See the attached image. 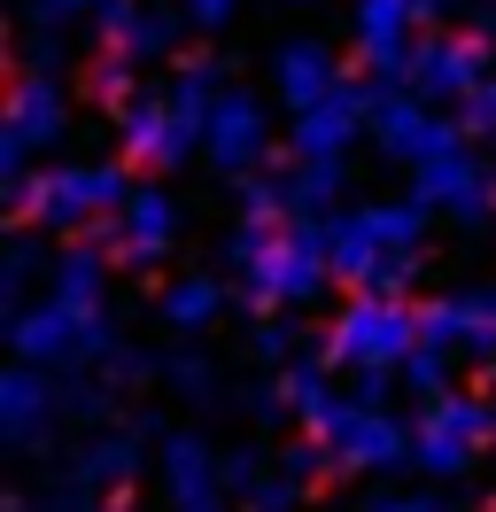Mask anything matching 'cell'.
<instances>
[{"label":"cell","mask_w":496,"mask_h":512,"mask_svg":"<svg viewBox=\"0 0 496 512\" xmlns=\"http://www.w3.org/2000/svg\"><path fill=\"white\" fill-rule=\"evenodd\" d=\"M365 512H442V505H434V497H372Z\"/></svg>","instance_id":"cell-40"},{"label":"cell","mask_w":496,"mask_h":512,"mask_svg":"<svg viewBox=\"0 0 496 512\" xmlns=\"http://www.w3.org/2000/svg\"><path fill=\"white\" fill-rule=\"evenodd\" d=\"M279 466H287V474L295 481H326V466H334V450L318 443V435H310V443H295L287 450V458H279Z\"/></svg>","instance_id":"cell-36"},{"label":"cell","mask_w":496,"mask_h":512,"mask_svg":"<svg viewBox=\"0 0 496 512\" xmlns=\"http://www.w3.org/2000/svg\"><path fill=\"white\" fill-rule=\"evenodd\" d=\"M62 125H70V109H62V78L55 70H16V86H8V132H0V171L8 179H24L31 156L39 148H55Z\"/></svg>","instance_id":"cell-8"},{"label":"cell","mask_w":496,"mask_h":512,"mask_svg":"<svg viewBox=\"0 0 496 512\" xmlns=\"http://www.w3.org/2000/svg\"><path fill=\"white\" fill-rule=\"evenodd\" d=\"M202 156L225 171V179H248V171H264L272 156V125H264V101L241 94V86H225L210 109V132H202Z\"/></svg>","instance_id":"cell-10"},{"label":"cell","mask_w":496,"mask_h":512,"mask_svg":"<svg viewBox=\"0 0 496 512\" xmlns=\"http://www.w3.org/2000/svg\"><path fill=\"white\" fill-rule=\"evenodd\" d=\"M489 443H496V404L450 388V396H434L427 412H419V427H411V466H419V474H465Z\"/></svg>","instance_id":"cell-6"},{"label":"cell","mask_w":496,"mask_h":512,"mask_svg":"<svg viewBox=\"0 0 496 512\" xmlns=\"http://www.w3.org/2000/svg\"><path fill=\"white\" fill-rule=\"evenodd\" d=\"M101 280H109V249L101 241H78L47 264V295L70 303V311H101Z\"/></svg>","instance_id":"cell-22"},{"label":"cell","mask_w":496,"mask_h":512,"mask_svg":"<svg viewBox=\"0 0 496 512\" xmlns=\"http://www.w3.org/2000/svg\"><path fill=\"white\" fill-rule=\"evenodd\" d=\"M248 419H256V427H279V419H295L287 373H279V381H256V388H248Z\"/></svg>","instance_id":"cell-34"},{"label":"cell","mask_w":496,"mask_h":512,"mask_svg":"<svg viewBox=\"0 0 496 512\" xmlns=\"http://www.w3.org/2000/svg\"><path fill=\"white\" fill-rule=\"evenodd\" d=\"M101 16V8H109V0H39V24H62V16Z\"/></svg>","instance_id":"cell-39"},{"label":"cell","mask_w":496,"mask_h":512,"mask_svg":"<svg viewBox=\"0 0 496 512\" xmlns=\"http://www.w3.org/2000/svg\"><path fill=\"white\" fill-rule=\"evenodd\" d=\"M31 272H39V241H31L24 225H16V241H8V264H0V311H8V319L24 311V288H31Z\"/></svg>","instance_id":"cell-28"},{"label":"cell","mask_w":496,"mask_h":512,"mask_svg":"<svg viewBox=\"0 0 496 512\" xmlns=\"http://www.w3.org/2000/svg\"><path fill=\"white\" fill-rule=\"evenodd\" d=\"M458 125L473 132V140H496V70H489V78H481V86L458 101Z\"/></svg>","instance_id":"cell-33"},{"label":"cell","mask_w":496,"mask_h":512,"mask_svg":"<svg viewBox=\"0 0 496 512\" xmlns=\"http://www.w3.org/2000/svg\"><path fill=\"white\" fill-rule=\"evenodd\" d=\"M303 497H310V481H295L287 466H279V474H264L256 489H248V512H295Z\"/></svg>","instance_id":"cell-31"},{"label":"cell","mask_w":496,"mask_h":512,"mask_svg":"<svg viewBox=\"0 0 496 512\" xmlns=\"http://www.w3.org/2000/svg\"><path fill=\"white\" fill-rule=\"evenodd\" d=\"M132 163H55V171H24L8 179V218L16 225H93L117 218L132 202Z\"/></svg>","instance_id":"cell-2"},{"label":"cell","mask_w":496,"mask_h":512,"mask_svg":"<svg viewBox=\"0 0 496 512\" xmlns=\"http://www.w3.org/2000/svg\"><path fill=\"white\" fill-rule=\"evenodd\" d=\"M171 39H179V16H163V8H140V0H109L101 8V47H117L132 63H163Z\"/></svg>","instance_id":"cell-20"},{"label":"cell","mask_w":496,"mask_h":512,"mask_svg":"<svg viewBox=\"0 0 496 512\" xmlns=\"http://www.w3.org/2000/svg\"><path fill=\"white\" fill-rule=\"evenodd\" d=\"M334 280V218H287L272 233V249L241 272V303L264 319V311H295Z\"/></svg>","instance_id":"cell-3"},{"label":"cell","mask_w":496,"mask_h":512,"mask_svg":"<svg viewBox=\"0 0 496 512\" xmlns=\"http://www.w3.org/2000/svg\"><path fill=\"white\" fill-rule=\"evenodd\" d=\"M489 78V32H450V39H419L411 63H403V86L427 101H465L473 86Z\"/></svg>","instance_id":"cell-9"},{"label":"cell","mask_w":496,"mask_h":512,"mask_svg":"<svg viewBox=\"0 0 496 512\" xmlns=\"http://www.w3.org/2000/svg\"><path fill=\"white\" fill-rule=\"evenodd\" d=\"M86 94L101 101L109 117H124V109L140 101V63H132V55H117V47H101V55L86 63Z\"/></svg>","instance_id":"cell-25"},{"label":"cell","mask_w":496,"mask_h":512,"mask_svg":"<svg viewBox=\"0 0 496 512\" xmlns=\"http://www.w3.org/2000/svg\"><path fill=\"white\" fill-rule=\"evenodd\" d=\"M233 194H241V218H287V179H272V171H248V179H233Z\"/></svg>","instance_id":"cell-29"},{"label":"cell","mask_w":496,"mask_h":512,"mask_svg":"<svg viewBox=\"0 0 496 512\" xmlns=\"http://www.w3.org/2000/svg\"><path fill=\"white\" fill-rule=\"evenodd\" d=\"M140 443H148V419L101 427V435L70 458V474L86 481V489H101V497H124V489H132V474H140Z\"/></svg>","instance_id":"cell-19"},{"label":"cell","mask_w":496,"mask_h":512,"mask_svg":"<svg viewBox=\"0 0 496 512\" xmlns=\"http://www.w3.org/2000/svg\"><path fill=\"white\" fill-rule=\"evenodd\" d=\"M465 125H442L427 109V94H403V86H372V140L388 163H419L434 148H450Z\"/></svg>","instance_id":"cell-11"},{"label":"cell","mask_w":496,"mask_h":512,"mask_svg":"<svg viewBox=\"0 0 496 512\" xmlns=\"http://www.w3.org/2000/svg\"><path fill=\"white\" fill-rule=\"evenodd\" d=\"M163 381L179 388V396H217V373H210V357H202V350L163 357Z\"/></svg>","instance_id":"cell-32"},{"label":"cell","mask_w":496,"mask_h":512,"mask_svg":"<svg viewBox=\"0 0 496 512\" xmlns=\"http://www.w3.org/2000/svg\"><path fill=\"white\" fill-rule=\"evenodd\" d=\"M8 350L24 365H47V373H78V365H101L117 350V326H109V311H70L47 295V303H24L8 319Z\"/></svg>","instance_id":"cell-4"},{"label":"cell","mask_w":496,"mask_h":512,"mask_svg":"<svg viewBox=\"0 0 496 512\" xmlns=\"http://www.w3.org/2000/svg\"><path fill=\"white\" fill-rule=\"evenodd\" d=\"M365 125H372V86L341 78L318 109H303V117H295V156H349Z\"/></svg>","instance_id":"cell-16"},{"label":"cell","mask_w":496,"mask_h":512,"mask_svg":"<svg viewBox=\"0 0 496 512\" xmlns=\"http://www.w3.org/2000/svg\"><path fill=\"white\" fill-rule=\"evenodd\" d=\"M272 78H279V101L303 117V109H318V101L341 86V63H334V47H318V39H287Z\"/></svg>","instance_id":"cell-21"},{"label":"cell","mask_w":496,"mask_h":512,"mask_svg":"<svg viewBox=\"0 0 496 512\" xmlns=\"http://www.w3.org/2000/svg\"><path fill=\"white\" fill-rule=\"evenodd\" d=\"M117 132H124V163H140V171H171V163H186V148H202V132L171 109V94H163V101L140 94L117 117Z\"/></svg>","instance_id":"cell-15"},{"label":"cell","mask_w":496,"mask_h":512,"mask_svg":"<svg viewBox=\"0 0 496 512\" xmlns=\"http://www.w3.org/2000/svg\"><path fill=\"white\" fill-rule=\"evenodd\" d=\"M411 194L458 225H489L496 218V163H481L473 156V132H458L450 148L411 163Z\"/></svg>","instance_id":"cell-7"},{"label":"cell","mask_w":496,"mask_h":512,"mask_svg":"<svg viewBox=\"0 0 496 512\" xmlns=\"http://www.w3.org/2000/svg\"><path fill=\"white\" fill-rule=\"evenodd\" d=\"M326 450H334V474H396L411 458V427L380 404H349V419L326 435Z\"/></svg>","instance_id":"cell-12"},{"label":"cell","mask_w":496,"mask_h":512,"mask_svg":"<svg viewBox=\"0 0 496 512\" xmlns=\"http://www.w3.org/2000/svg\"><path fill=\"white\" fill-rule=\"evenodd\" d=\"M217 311H225V280H210V272H186V280L163 288V319L179 326V334H202Z\"/></svg>","instance_id":"cell-24"},{"label":"cell","mask_w":496,"mask_h":512,"mask_svg":"<svg viewBox=\"0 0 496 512\" xmlns=\"http://www.w3.org/2000/svg\"><path fill=\"white\" fill-rule=\"evenodd\" d=\"M419 24H427V0H357V55L396 78L419 47Z\"/></svg>","instance_id":"cell-17"},{"label":"cell","mask_w":496,"mask_h":512,"mask_svg":"<svg viewBox=\"0 0 496 512\" xmlns=\"http://www.w3.org/2000/svg\"><path fill=\"white\" fill-rule=\"evenodd\" d=\"M341 171H349L341 156H295V171H287V218H334Z\"/></svg>","instance_id":"cell-23"},{"label":"cell","mask_w":496,"mask_h":512,"mask_svg":"<svg viewBox=\"0 0 496 512\" xmlns=\"http://www.w3.org/2000/svg\"><path fill=\"white\" fill-rule=\"evenodd\" d=\"M155 466H163V497H171V512H225V458H217L202 435H163V450H155Z\"/></svg>","instance_id":"cell-13"},{"label":"cell","mask_w":496,"mask_h":512,"mask_svg":"<svg viewBox=\"0 0 496 512\" xmlns=\"http://www.w3.org/2000/svg\"><path fill=\"white\" fill-rule=\"evenodd\" d=\"M179 16L194 24V32H225V24L241 16V0H179Z\"/></svg>","instance_id":"cell-37"},{"label":"cell","mask_w":496,"mask_h":512,"mask_svg":"<svg viewBox=\"0 0 496 512\" xmlns=\"http://www.w3.org/2000/svg\"><path fill=\"white\" fill-rule=\"evenodd\" d=\"M295 350H303V342H295V326H287V319H264L256 334H248V357H256L264 373H287V365H295Z\"/></svg>","instance_id":"cell-30"},{"label":"cell","mask_w":496,"mask_h":512,"mask_svg":"<svg viewBox=\"0 0 496 512\" xmlns=\"http://www.w3.org/2000/svg\"><path fill=\"white\" fill-rule=\"evenodd\" d=\"M171 241H179V202L163 187H132V202H124V249L117 264L124 272H155L163 256H171Z\"/></svg>","instance_id":"cell-18"},{"label":"cell","mask_w":496,"mask_h":512,"mask_svg":"<svg viewBox=\"0 0 496 512\" xmlns=\"http://www.w3.org/2000/svg\"><path fill=\"white\" fill-rule=\"evenodd\" d=\"M481 381H489V388H496V365H489V373H481Z\"/></svg>","instance_id":"cell-42"},{"label":"cell","mask_w":496,"mask_h":512,"mask_svg":"<svg viewBox=\"0 0 496 512\" xmlns=\"http://www.w3.org/2000/svg\"><path fill=\"white\" fill-rule=\"evenodd\" d=\"M101 381H124V388H132V381H148V357L132 350V342H117V350L101 357Z\"/></svg>","instance_id":"cell-38"},{"label":"cell","mask_w":496,"mask_h":512,"mask_svg":"<svg viewBox=\"0 0 496 512\" xmlns=\"http://www.w3.org/2000/svg\"><path fill=\"white\" fill-rule=\"evenodd\" d=\"M264 474H272V466H264V450H256V443L225 458V489H233V497H248V489H256V481H264Z\"/></svg>","instance_id":"cell-35"},{"label":"cell","mask_w":496,"mask_h":512,"mask_svg":"<svg viewBox=\"0 0 496 512\" xmlns=\"http://www.w3.org/2000/svg\"><path fill=\"white\" fill-rule=\"evenodd\" d=\"M217 63L210 55H194V63H179V78H171V109H179L194 132H210V109H217Z\"/></svg>","instance_id":"cell-26"},{"label":"cell","mask_w":496,"mask_h":512,"mask_svg":"<svg viewBox=\"0 0 496 512\" xmlns=\"http://www.w3.org/2000/svg\"><path fill=\"white\" fill-rule=\"evenodd\" d=\"M489 450H496V443H489Z\"/></svg>","instance_id":"cell-43"},{"label":"cell","mask_w":496,"mask_h":512,"mask_svg":"<svg viewBox=\"0 0 496 512\" xmlns=\"http://www.w3.org/2000/svg\"><path fill=\"white\" fill-rule=\"evenodd\" d=\"M419 350V311L403 303V295H349L326 326V365H349V373H365V365H403V357Z\"/></svg>","instance_id":"cell-5"},{"label":"cell","mask_w":496,"mask_h":512,"mask_svg":"<svg viewBox=\"0 0 496 512\" xmlns=\"http://www.w3.org/2000/svg\"><path fill=\"white\" fill-rule=\"evenodd\" d=\"M450 357H458L450 342H427V334H419V350L403 357V388L427 396V404H434V396H450Z\"/></svg>","instance_id":"cell-27"},{"label":"cell","mask_w":496,"mask_h":512,"mask_svg":"<svg viewBox=\"0 0 496 512\" xmlns=\"http://www.w3.org/2000/svg\"><path fill=\"white\" fill-rule=\"evenodd\" d=\"M101 512H124V505H117V497H101Z\"/></svg>","instance_id":"cell-41"},{"label":"cell","mask_w":496,"mask_h":512,"mask_svg":"<svg viewBox=\"0 0 496 512\" xmlns=\"http://www.w3.org/2000/svg\"><path fill=\"white\" fill-rule=\"evenodd\" d=\"M427 202H365V210H341L334 218V280L365 295H403L419 280V256H427Z\"/></svg>","instance_id":"cell-1"},{"label":"cell","mask_w":496,"mask_h":512,"mask_svg":"<svg viewBox=\"0 0 496 512\" xmlns=\"http://www.w3.org/2000/svg\"><path fill=\"white\" fill-rule=\"evenodd\" d=\"M55 427H62V381L47 365H24V357H16V373L0 388V435H8V450H39Z\"/></svg>","instance_id":"cell-14"}]
</instances>
